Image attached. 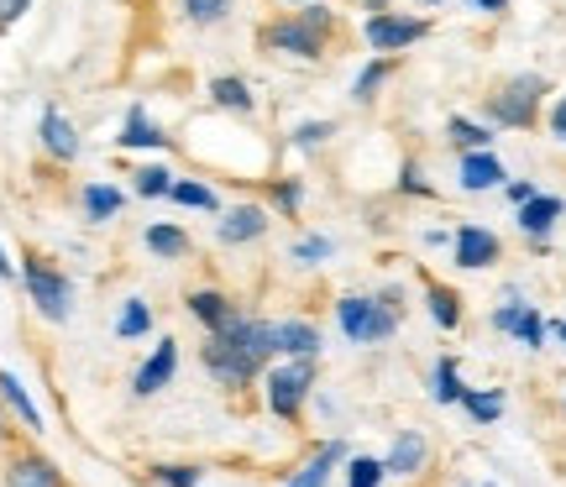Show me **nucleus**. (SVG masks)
Segmentation results:
<instances>
[{
    "instance_id": "obj_1",
    "label": "nucleus",
    "mask_w": 566,
    "mask_h": 487,
    "mask_svg": "<svg viewBox=\"0 0 566 487\" xmlns=\"http://www.w3.org/2000/svg\"><path fill=\"white\" fill-rule=\"evenodd\" d=\"M546 95H551V84H546V74H514V80H504L493 95L483 100V116H488V126L499 131H530V126L541 121V105H546Z\"/></svg>"
},
{
    "instance_id": "obj_2",
    "label": "nucleus",
    "mask_w": 566,
    "mask_h": 487,
    "mask_svg": "<svg viewBox=\"0 0 566 487\" xmlns=\"http://www.w3.org/2000/svg\"><path fill=\"white\" fill-rule=\"evenodd\" d=\"M336 325H342L346 341L378 346L399 330V309L388 305L384 294H342L336 299Z\"/></svg>"
},
{
    "instance_id": "obj_3",
    "label": "nucleus",
    "mask_w": 566,
    "mask_h": 487,
    "mask_svg": "<svg viewBox=\"0 0 566 487\" xmlns=\"http://www.w3.org/2000/svg\"><path fill=\"white\" fill-rule=\"evenodd\" d=\"M315 378H321V357H283V367H268L263 372L268 409H273L279 420H289V425H300L304 399H310Z\"/></svg>"
},
{
    "instance_id": "obj_4",
    "label": "nucleus",
    "mask_w": 566,
    "mask_h": 487,
    "mask_svg": "<svg viewBox=\"0 0 566 487\" xmlns=\"http://www.w3.org/2000/svg\"><path fill=\"white\" fill-rule=\"evenodd\" d=\"M21 284H27V294H32V305H38L42 320H69V309H74V284H69V273H59V267L48 263V257H38V252H27L21 257Z\"/></svg>"
},
{
    "instance_id": "obj_5",
    "label": "nucleus",
    "mask_w": 566,
    "mask_h": 487,
    "mask_svg": "<svg viewBox=\"0 0 566 487\" xmlns=\"http://www.w3.org/2000/svg\"><path fill=\"white\" fill-rule=\"evenodd\" d=\"M258 42H263L268 53H289V59L315 63V59H325V47H331V32H321V27H310V21H304L300 11H294V17L268 21L263 32H258Z\"/></svg>"
},
{
    "instance_id": "obj_6",
    "label": "nucleus",
    "mask_w": 566,
    "mask_h": 487,
    "mask_svg": "<svg viewBox=\"0 0 566 487\" xmlns=\"http://www.w3.org/2000/svg\"><path fill=\"white\" fill-rule=\"evenodd\" d=\"M200 357H205V367L216 372V383H226V388H252L268 372V367L252 362V357H247V351L231 341V336H205Z\"/></svg>"
},
{
    "instance_id": "obj_7",
    "label": "nucleus",
    "mask_w": 566,
    "mask_h": 487,
    "mask_svg": "<svg viewBox=\"0 0 566 487\" xmlns=\"http://www.w3.org/2000/svg\"><path fill=\"white\" fill-rule=\"evenodd\" d=\"M363 38L373 53H405L415 47L420 38H430V21L424 17H399V11H378V17H367Z\"/></svg>"
},
{
    "instance_id": "obj_8",
    "label": "nucleus",
    "mask_w": 566,
    "mask_h": 487,
    "mask_svg": "<svg viewBox=\"0 0 566 487\" xmlns=\"http://www.w3.org/2000/svg\"><path fill=\"white\" fill-rule=\"evenodd\" d=\"M451 257H457V267H467V273H483V267H493L504 257V242H499L488 225L462 221L451 231Z\"/></svg>"
},
{
    "instance_id": "obj_9",
    "label": "nucleus",
    "mask_w": 566,
    "mask_h": 487,
    "mask_svg": "<svg viewBox=\"0 0 566 487\" xmlns=\"http://www.w3.org/2000/svg\"><path fill=\"white\" fill-rule=\"evenodd\" d=\"M0 487H69V477H63L42 451L21 446L6 456V472H0Z\"/></svg>"
},
{
    "instance_id": "obj_10",
    "label": "nucleus",
    "mask_w": 566,
    "mask_h": 487,
    "mask_svg": "<svg viewBox=\"0 0 566 487\" xmlns=\"http://www.w3.org/2000/svg\"><path fill=\"white\" fill-rule=\"evenodd\" d=\"M562 215H566L562 194H535V200H525L520 210H514V225H520L535 246H546L551 236H556V221H562Z\"/></svg>"
},
{
    "instance_id": "obj_11",
    "label": "nucleus",
    "mask_w": 566,
    "mask_h": 487,
    "mask_svg": "<svg viewBox=\"0 0 566 487\" xmlns=\"http://www.w3.org/2000/svg\"><path fill=\"white\" fill-rule=\"evenodd\" d=\"M174 372H179V341H174V336H163L158 351H153V357L137 367L132 393H137V399H153V393H163V388L174 383Z\"/></svg>"
},
{
    "instance_id": "obj_12",
    "label": "nucleus",
    "mask_w": 566,
    "mask_h": 487,
    "mask_svg": "<svg viewBox=\"0 0 566 487\" xmlns=\"http://www.w3.org/2000/svg\"><path fill=\"white\" fill-rule=\"evenodd\" d=\"M457 183H462L467 194H488V189H504L509 173H504V162H499V152L483 147V152H462V162H457Z\"/></svg>"
},
{
    "instance_id": "obj_13",
    "label": "nucleus",
    "mask_w": 566,
    "mask_h": 487,
    "mask_svg": "<svg viewBox=\"0 0 566 487\" xmlns=\"http://www.w3.org/2000/svg\"><path fill=\"white\" fill-rule=\"evenodd\" d=\"M268 225H273V215H268L263 204H231L221 215V225H216V236H221L226 246H242V242L268 236Z\"/></svg>"
},
{
    "instance_id": "obj_14",
    "label": "nucleus",
    "mask_w": 566,
    "mask_h": 487,
    "mask_svg": "<svg viewBox=\"0 0 566 487\" xmlns=\"http://www.w3.org/2000/svg\"><path fill=\"white\" fill-rule=\"evenodd\" d=\"M184 305H189V315L205 325V336H216V330H231V325H237V315H242V309L231 305L221 288H195V294H189Z\"/></svg>"
},
{
    "instance_id": "obj_15",
    "label": "nucleus",
    "mask_w": 566,
    "mask_h": 487,
    "mask_svg": "<svg viewBox=\"0 0 566 487\" xmlns=\"http://www.w3.org/2000/svg\"><path fill=\"white\" fill-rule=\"evenodd\" d=\"M424 462H430V441H424L420 430H399L384 456L388 477H415V472H424Z\"/></svg>"
},
{
    "instance_id": "obj_16",
    "label": "nucleus",
    "mask_w": 566,
    "mask_h": 487,
    "mask_svg": "<svg viewBox=\"0 0 566 487\" xmlns=\"http://www.w3.org/2000/svg\"><path fill=\"white\" fill-rule=\"evenodd\" d=\"M38 137H42V152H48V158H59V162L80 158V131H74V121H69L63 110H42Z\"/></svg>"
},
{
    "instance_id": "obj_17",
    "label": "nucleus",
    "mask_w": 566,
    "mask_h": 487,
    "mask_svg": "<svg viewBox=\"0 0 566 487\" xmlns=\"http://www.w3.org/2000/svg\"><path fill=\"white\" fill-rule=\"evenodd\" d=\"M342 462H346V441H325V446L315 451V456H310V462H304L283 487H325L331 483V472L342 467Z\"/></svg>"
},
{
    "instance_id": "obj_18",
    "label": "nucleus",
    "mask_w": 566,
    "mask_h": 487,
    "mask_svg": "<svg viewBox=\"0 0 566 487\" xmlns=\"http://www.w3.org/2000/svg\"><path fill=\"white\" fill-rule=\"evenodd\" d=\"M116 147H153V152H163V147H174V137L163 131L142 105H132L126 110V126H122V137H116Z\"/></svg>"
},
{
    "instance_id": "obj_19",
    "label": "nucleus",
    "mask_w": 566,
    "mask_h": 487,
    "mask_svg": "<svg viewBox=\"0 0 566 487\" xmlns=\"http://www.w3.org/2000/svg\"><path fill=\"white\" fill-rule=\"evenodd\" d=\"M424 309H430V320L441 325V330H457L462 325V294L457 288H446V284H436V278H424Z\"/></svg>"
},
{
    "instance_id": "obj_20",
    "label": "nucleus",
    "mask_w": 566,
    "mask_h": 487,
    "mask_svg": "<svg viewBox=\"0 0 566 487\" xmlns=\"http://www.w3.org/2000/svg\"><path fill=\"white\" fill-rule=\"evenodd\" d=\"M279 357H321V330L310 320H279Z\"/></svg>"
},
{
    "instance_id": "obj_21",
    "label": "nucleus",
    "mask_w": 566,
    "mask_h": 487,
    "mask_svg": "<svg viewBox=\"0 0 566 487\" xmlns=\"http://www.w3.org/2000/svg\"><path fill=\"white\" fill-rule=\"evenodd\" d=\"M446 142L457 147V158H462V152H483V147H493V126L467 121V116H451V121H446Z\"/></svg>"
},
{
    "instance_id": "obj_22",
    "label": "nucleus",
    "mask_w": 566,
    "mask_h": 487,
    "mask_svg": "<svg viewBox=\"0 0 566 487\" xmlns=\"http://www.w3.org/2000/svg\"><path fill=\"white\" fill-rule=\"evenodd\" d=\"M462 393H467L462 362H457V357H441V362H436V372H430V399L451 409V404H462Z\"/></svg>"
},
{
    "instance_id": "obj_23",
    "label": "nucleus",
    "mask_w": 566,
    "mask_h": 487,
    "mask_svg": "<svg viewBox=\"0 0 566 487\" xmlns=\"http://www.w3.org/2000/svg\"><path fill=\"white\" fill-rule=\"evenodd\" d=\"M210 100L221 105V110H237V116H252V84L237 80V74H221V80H210Z\"/></svg>"
},
{
    "instance_id": "obj_24",
    "label": "nucleus",
    "mask_w": 566,
    "mask_h": 487,
    "mask_svg": "<svg viewBox=\"0 0 566 487\" xmlns=\"http://www.w3.org/2000/svg\"><path fill=\"white\" fill-rule=\"evenodd\" d=\"M504 388H467L462 393V409H467V420L472 425H493L499 414H504Z\"/></svg>"
},
{
    "instance_id": "obj_25",
    "label": "nucleus",
    "mask_w": 566,
    "mask_h": 487,
    "mask_svg": "<svg viewBox=\"0 0 566 487\" xmlns=\"http://www.w3.org/2000/svg\"><path fill=\"white\" fill-rule=\"evenodd\" d=\"M80 200H84V215H90V221H111V215H122L126 194L116 183H84Z\"/></svg>"
},
{
    "instance_id": "obj_26",
    "label": "nucleus",
    "mask_w": 566,
    "mask_h": 487,
    "mask_svg": "<svg viewBox=\"0 0 566 487\" xmlns=\"http://www.w3.org/2000/svg\"><path fill=\"white\" fill-rule=\"evenodd\" d=\"M394 80V53H378V59L367 63L363 74H357V84H352V100L367 105V100H378V89Z\"/></svg>"
},
{
    "instance_id": "obj_27",
    "label": "nucleus",
    "mask_w": 566,
    "mask_h": 487,
    "mask_svg": "<svg viewBox=\"0 0 566 487\" xmlns=\"http://www.w3.org/2000/svg\"><path fill=\"white\" fill-rule=\"evenodd\" d=\"M142 242L158 252L163 263H179V257H189V236H184L179 225H168V221H158V225H147V236Z\"/></svg>"
},
{
    "instance_id": "obj_28",
    "label": "nucleus",
    "mask_w": 566,
    "mask_h": 487,
    "mask_svg": "<svg viewBox=\"0 0 566 487\" xmlns=\"http://www.w3.org/2000/svg\"><path fill=\"white\" fill-rule=\"evenodd\" d=\"M0 399H6V409H17L27 430H42V414H38V404L27 399V388L17 383V372H0Z\"/></svg>"
},
{
    "instance_id": "obj_29",
    "label": "nucleus",
    "mask_w": 566,
    "mask_h": 487,
    "mask_svg": "<svg viewBox=\"0 0 566 487\" xmlns=\"http://www.w3.org/2000/svg\"><path fill=\"white\" fill-rule=\"evenodd\" d=\"M132 189H137L142 200H163V194H174V173L163 162H147V168L132 173Z\"/></svg>"
},
{
    "instance_id": "obj_30",
    "label": "nucleus",
    "mask_w": 566,
    "mask_h": 487,
    "mask_svg": "<svg viewBox=\"0 0 566 487\" xmlns=\"http://www.w3.org/2000/svg\"><path fill=\"white\" fill-rule=\"evenodd\" d=\"M153 330V309H147V299H126L122 315H116V336L122 341H137V336H147Z\"/></svg>"
},
{
    "instance_id": "obj_31",
    "label": "nucleus",
    "mask_w": 566,
    "mask_h": 487,
    "mask_svg": "<svg viewBox=\"0 0 566 487\" xmlns=\"http://www.w3.org/2000/svg\"><path fill=\"white\" fill-rule=\"evenodd\" d=\"M168 200L189 204V210H221L216 189H210V183H200V179H174V194H168Z\"/></svg>"
},
{
    "instance_id": "obj_32",
    "label": "nucleus",
    "mask_w": 566,
    "mask_h": 487,
    "mask_svg": "<svg viewBox=\"0 0 566 487\" xmlns=\"http://www.w3.org/2000/svg\"><path fill=\"white\" fill-rule=\"evenodd\" d=\"M388 467L378 456H346V487H384Z\"/></svg>"
},
{
    "instance_id": "obj_33",
    "label": "nucleus",
    "mask_w": 566,
    "mask_h": 487,
    "mask_svg": "<svg viewBox=\"0 0 566 487\" xmlns=\"http://www.w3.org/2000/svg\"><path fill=\"white\" fill-rule=\"evenodd\" d=\"M268 204H273V210H283V215L294 221V215H300V204H304V183H300V179L268 183Z\"/></svg>"
},
{
    "instance_id": "obj_34",
    "label": "nucleus",
    "mask_w": 566,
    "mask_h": 487,
    "mask_svg": "<svg viewBox=\"0 0 566 487\" xmlns=\"http://www.w3.org/2000/svg\"><path fill=\"white\" fill-rule=\"evenodd\" d=\"M546 336H551V325L541 320V309L525 305V315H520V325H514V341L530 346V351H541V346H546Z\"/></svg>"
},
{
    "instance_id": "obj_35",
    "label": "nucleus",
    "mask_w": 566,
    "mask_h": 487,
    "mask_svg": "<svg viewBox=\"0 0 566 487\" xmlns=\"http://www.w3.org/2000/svg\"><path fill=\"white\" fill-rule=\"evenodd\" d=\"M226 11H231V0H184V17L195 27H216V21H226Z\"/></svg>"
},
{
    "instance_id": "obj_36",
    "label": "nucleus",
    "mask_w": 566,
    "mask_h": 487,
    "mask_svg": "<svg viewBox=\"0 0 566 487\" xmlns=\"http://www.w3.org/2000/svg\"><path fill=\"white\" fill-rule=\"evenodd\" d=\"M399 194H415V200H436V183L424 179L420 162H405V168H399Z\"/></svg>"
},
{
    "instance_id": "obj_37",
    "label": "nucleus",
    "mask_w": 566,
    "mask_h": 487,
    "mask_svg": "<svg viewBox=\"0 0 566 487\" xmlns=\"http://www.w3.org/2000/svg\"><path fill=\"white\" fill-rule=\"evenodd\" d=\"M520 315H525V299H520V294L509 288V294H504V305L493 309V330H499V336H514V325H520Z\"/></svg>"
},
{
    "instance_id": "obj_38",
    "label": "nucleus",
    "mask_w": 566,
    "mask_h": 487,
    "mask_svg": "<svg viewBox=\"0 0 566 487\" xmlns=\"http://www.w3.org/2000/svg\"><path fill=\"white\" fill-rule=\"evenodd\" d=\"M331 137H336V121H300L294 126V147H304V152H310V147H321V142H331Z\"/></svg>"
},
{
    "instance_id": "obj_39",
    "label": "nucleus",
    "mask_w": 566,
    "mask_h": 487,
    "mask_svg": "<svg viewBox=\"0 0 566 487\" xmlns=\"http://www.w3.org/2000/svg\"><path fill=\"white\" fill-rule=\"evenodd\" d=\"M153 477H158L163 487H200V467H179V462H163V467H153Z\"/></svg>"
},
{
    "instance_id": "obj_40",
    "label": "nucleus",
    "mask_w": 566,
    "mask_h": 487,
    "mask_svg": "<svg viewBox=\"0 0 566 487\" xmlns=\"http://www.w3.org/2000/svg\"><path fill=\"white\" fill-rule=\"evenodd\" d=\"M331 252H336V246H331V236H304V242L294 246V257H300V263H325Z\"/></svg>"
},
{
    "instance_id": "obj_41",
    "label": "nucleus",
    "mask_w": 566,
    "mask_h": 487,
    "mask_svg": "<svg viewBox=\"0 0 566 487\" xmlns=\"http://www.w3.org/2000/svg\"><path fill=\"white\" fill-rule=\"evenodd\" d=\"M504 194H509V204L520 210V204H525V200H535L541 189H535V183H530V179H509V183H504Z\"/></svg>"
},
{
    "instance_id": "obj_42",
    "label": "nucleus",
    "mask_w": 566,
    "mask_h": 487,
    "mask_svg": "<svg viewBox=\"0 0 566 487\" xmlns=\"http://www.w3.org/2000/svg\"><path fill=\"white\" fill-rule=\"evenodd\" d=\"M21 11H32V0H0V32H6L11 21H21Z\"/></svg>"
},
{
    "instance_id": "obj_43",
    "label": "nucleus",
    "mask_w": 566,
    "mask_h": 487,
    "mask_svg": "<svg viewBox=\"0 0 566 487\" xmlns=\"http://www.w3.org/2000/svg\"><path fill=\"white\" fill-rule=\"evenodd\" d=\"M551 137H556V142H566V95L551 105Z\"/></svg>"
},
{
    "instance_id": "obj_44",
    "label": "nucleus",
    "mask_w": 566,
    "mask_h": 487,
    "mask_svg": "<svg viewBox=\"0 0 566 487\" xmlns=\"http://www.w3.org/2000/svg\"><path fill=\"white\" fill-rule=\"evenodd\" d=\"M467 6H478V11H488V17H499V11H509V0H467Z\"/></svg>"
},
{
    "instance_id": "obj_45",
    "label": "nucleus",
    "mask_w": 566,
    "mask_h": 487,
    "mask_svg": "<svg viewBox=\"0 0 566 487\" xmlns=\"http://www.w3.org/2000/svg\"><path fill=\"white\" fill-rule=\"evenodd\" d=\"M11 441V420H6V399H0V446Z\"/></svg>"
},
{
    "instance_id": "obj_46",
    "label": "nucleus",
    "mask_w": 566,
    "mask_h": 487,
    "mask_svg": "<svg viewBox=\"0 0 566 487\" xmlns=\"http://www.w3.org/2000/svg\"><path fill=\"white\" fill-rule=\"evenodd\" d=\"M0 278H17V267H11V257H6V246H0Z\"/></svg>"
},
{
    "instance_id": "obj_47",
    "label": "nucleus",
    "mask_w": 566,
    "mask_h": 487,
    "mask_svg": "<svg viewBox=\"0 0 566 487\" xmlns=\"http://www.w3.org/2000/svg\"><path fill=\"white\" fill-rule=\"evenodd\" d=\"M551 336H562L566 341V320H551Z\"/></svg>"
},
{
    "instance_id": "obj_48",
    "label": "nucleus",
    "mask_w": 566,
    "mask_h": 487,
    "mask_svg": "<svg viewBox=\"0 0 566 487\" xmlns=\"http://www.w3.org/2000/svg\"><path fill=\"white\" fill-rule=\"evenodd\" d=\"M420 6H441V0H420Z\"/></svg>"
},
{
    "instance_id": "obj_49",
    "label": "nucleus",
    "mask_w": 566,
    "mask_h": 487,
    "mask_svg": "<svg viewBox=\"0 0 566 487\" xmlns=\"http://www.w3.org/2000/svg\"><path fill=\"white\" fill-rule=\"evenodd\" d=\"M294 6H310V0H294Z\"/></svg>"
},
{
    "instance_id": "obj_50",
    "label": "nucleus",
    "mask_w": 566,
    "mask_h": 487,
    "mask_svg": "<svg viewBox=\"0 0 566 487\" xmlns=\"http://www.w3.org/2000/svg\"><path fill=\"white\" fill-rule=\"evenodd\" d=\"M488 487H493V483H488Z\"/></svg>"
}]
</instances>
